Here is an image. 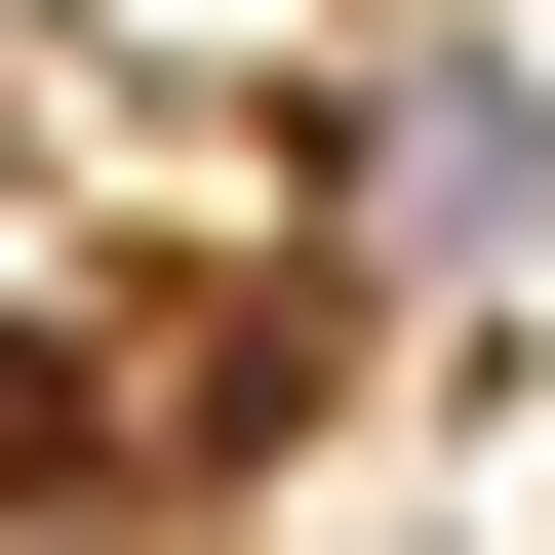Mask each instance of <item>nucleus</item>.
Returning a JSON list of instances; mask_svg holds the SVG:
<instances>
[{"label": "nucleus", "mask_w": 555, "mask_h": 555, "mask_svg": "<svg viewBox=\"0 0 555 555\" xmlns=\"http://www.w3.org/2000/svg\"><path fill=\"white\" fill-rule=\"evenodd\" d=\"M358 159H397V238H516V198H555V80H516V40H437Z\"/></svg>", "instance_id": "nucleus-1"}, {"label": "nucleus", "mask_w": 555, "mask_h": 555, "mask_svg": "<svg viewBox=\"0 0 555 555\" xmlns=\"http://www.w3.org/2000/svg\"><path fill=\"white\" fill-rule=\"evenodd\" d=\"M0 555H159V516H119V476H40V516H0Z\"/></svg>", "instance_id": "nucleus-2"}]
</instances>
